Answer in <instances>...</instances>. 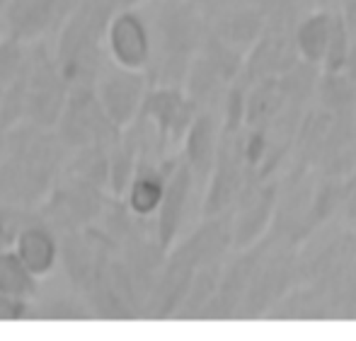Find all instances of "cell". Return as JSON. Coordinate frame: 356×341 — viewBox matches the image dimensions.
Instances as JSON below:
<instances>
[{"instance_id": "1", "label": "cell", "mask_w": 356, "mask_h": 341, "mask_svg": "<svg viewBox=\"0 0 356 341\" xmlns=\"http://www.w3.org/2000/svg\"><path fill=\"white\" fill-rule=\"evenodd\" d=\"M71 153L56 128L24 122L0 133V203L39 206L63 174Z\"/></svg>"}, {"instance_id": "2", "label": "cell", "mask_w": 356, "mask_h": 341, "mask_svg": "<svg viewBox=\"0 0 356 341\" xmlns=\"http://www.w3.org/2000/svg\"><path fill=\"white\" fill-rule=\"evenodd\" d=\"M150 24V63L145 68L150 85L184 88L189 68L202 51L209 22L192 0H150L141 5Z\"/></svg>"}, {"instance_id": "3", "label": "cell", "mask_w": 356, "mask_h": 341, "mask_svg": "<svg viewBox=\"0 0 356 341\" xmlns=\"http://www.w3.org/2000/svg\"><path fill=\"white\" fill-rule=\"evenodd\" d=\"M117 15L112 0H80L54 37V51L71 83H95L109 61L107 27Z\"/></svg>"}, {"instance_id": "4", "label": "cell", "mask_w": 356, "mask_h": 341, "mask_svg": "<svg viewBox=\"0 0 356 341\" xmlns=\"http://www.w3.org/2000/svg\"><path fill=\"white\" fill-rule=\"evenodd\" d=\"M298 283V244L264 235L257 242V262L250 278L243 319H267L269 310Z\"/></svg>"}, {"instance_id": "5", "label": "cell", "mask_w": 356, "mask_h": 341, "mask_svg": "<svg viewBox=\"0 0 356 341\" xmlns=\"http://www.w3.org/2000/svg\"><path fill=\"white\" fill-rule=\"evenodd\" d=\"M109 199H112V194L107 189L85 182V179L63 169L49 197L39 206H34V210L58 235H66L97 223Z\"/></svg>"}, {"instance_id": "6", "label": "cell", "mask_w": 356, "mask_h": 341, "mask_svg": "<svg viewBox=\"0 0 356 341\" xmlns=\"http://www.w3.org/2000/svg\"><path fill=\"white\" fill-rule=\"evenodd\" d=\"M73 83L63 73L49 39L29 44L27 122L42 128H56L68 102Z\"/></svg>"}, {"instance_id": "7", "label": "cell", "mask_w": 356, "mask_h": 341, "mask_svg": "<svg viewBox=\"0 0 356 341\" xmlns=\"http://www.w3.org/2000/svg\"><path fill=\"white\" fill-rule=\"evenodd\" d=\"M117 124L109 119L95 83H73L68 102L56 124V133L71 150L88 145H117L122 138Z\"/></svg>"}, {"instance_id": "8", "label": "cell", "mask_w": 356, "mask_h": 341, "mask_svg": "<svg viewBox=\"0 0 356 341\" xmlns=\"http://www.w3.org/2000/svg\"><path fill=\"white\" fill-rule=\"evenodd\" d=\"M202 203H204L202 184L197 182L192 167L179 155L177 167L170 174L163 203H160L158 213H155V235H158L160 244L168 252L187 230H192L199 223L194 218H202Z\"/></svg>"}, {"instance_id": "9", "label": "cell", "mask_w": 356, "mask_h": 341, "mask_svg": "<svg viewBox=\"0 0 356 341\" xmlns=\"http://www.w3.org/2000/svg\"><path fill=\"white\" fill-rule=\"evenodd\" d=\"M199 107L194 99L184 92V88H170V85H150L143 99L141 114L145 122L158 131L163 145L170 153H179L187 136L189 126L194 124Z\"/></svg>"}, {"instance_id": "10", "label": "cell", "mask_w": 356, "mask_h": 341, "mask_svg": "<svg viewBox=\"0 0 356 341\" xmlns=\"http://www.w3.org/2000/svg\"><path fill=\"white\" fill-rule=\"evenodd\" d=\"M279 179H250L230 210L233 247L248 249L269 233L277 210Z\"/></svg>"}, {"instance_id": "11", "label": "cell", "mask_w": 356, "mask_h": 341, "mask_svg": "<svg viewBox=\"0 0 356 341\" xmlns=\"http://www.w3.org/2000/svg\"><path fill=\"white\" fill-rule=\"evenodd\" d=\"M95 88H97V94L109 119L119 128H127L141 114L143 99L150 90V80L145 70H129L117 66L114 61H107L95 80Z\"/></svg>"}, {"instance_id": "12", "label": "cell", "mask_w": 356, "mask_h": 341, "mask_svg": "<svg viewBox=\"0 0 356 341\" xmlns=\"http://www.w3.org/2000/svg\"><path fill=\"white\" fill-rule=\"evenodd\" d=\"M150 24L143 8L119 10L107 27V56L117 66L129 70H145L150 63Z\"/></svg>"}, {"instance_id": "13", "label": "cell", "mask_w": 356, "mask_h": 341, "mask_svg": "<svg viewBox=\"0 0 356 341\" xmlns=\"http://www.w3.org/2000/svg\"><path fill=\"white\" fill-rule=\"evenodd\" d=\"M257 262V244L248 249H235L228 257L220 276V283L216 288L211 303L204 308V322H225V319H243L245 298H248L250 278Z\"/></svg>"}, {"instance_id": "14", "label": "cell", "mask_w": 356, "mask_h": 341, "mask_svg": "<svg viewBox=\"0 0 356 341\" xmlns=\"http://www.w3.org/2000/svg\"><path fill=\"white\" fill-rule=\"evenodd\" d=\"M298 61L300 56L293 42V29L267 27L245 56V66L238 80L245 85H252L264 78H279Z\"/></svg>"}, {"instance_id": "15", "label": "cell", "mask_w": 356, "mask_h": 341, "mask_svg": "<svg viewBox=\"0 0 356 341\" xmlns=\"http://www.w3.org/2000/svg\"><path fill=\"white\" fill-rule=\"evenodd\" d=\"M220 133H223V117L218 112H213V109H202L197 114V119H194V124L189 126L182 150H179V155L192 167L194 177L202 184L204 192H207L209 177L213 172L216 155H218V145H220Z\"/></svg>"}, {"instance_id": "16", "label": "cell", "mask_w": 356, "mask_h": 341, "mask_svg": "<svg viewBox=\"0 0 356 341\" xmlns=\"http://www.w3.org/2000/svg\"><path fill=\"white\" fill-rule=\"evenodd\" d=\"M15 252L19 254L27 269L39 278H49L61 259V235L47 225L34 210V218L19 230L15 240Z\"/></svg>"}, {"instance_id": "17", "label": "cell", "mask_w": 356, "mask_h": 341, "mask_svg": "<svg viewBox=\"0 0 356 341\" xmlns=\"http://www.w3.org/2000/svg\"><path fill=\"white\" fill-rule=\"evenodd\" d=\"M0 32L24 44L54 37L51 0H10L0 15Z\"/></svg>"}, {"instance_id": "18", "label": "cell", "mask_w": 356, "mask_h": 341, "mask_svg": "<svg viewBox=\"0 0 356 341\" xmlns=\"http://www.w3.org/2000/svg\"><path fill=\"white\" fill-rule=\"evenodd\" d=\"M34 319H47V322H85L92 319L88 303H85L83 293L71 283L47 285L42 283V290L34 298Z\"/></svg>"}, {"instance_id": "19", "label": "cell", "mask_w": 356, "mask_h": 341, "mask_svg": "<svg viewBox=\"0 0 356 341\" xmlns=\"http://www.w3.org/2000/svg\"><path fill=\"white\" fill-rule=\"evenodd\" d=\"M267 319H279V322H323V319H334L330 300L315 283H298L269 310Z\"/></svg>"}, {"instance_id": "20", "label": "cell", "mask_w": 356, "mask_h": 341, "mask_svg": "<svg viewBox=\"0 0 356 341\" xmlns=\"http://www.w3.org/2000/svg\"><path fill=\"white\" fill-rule=\"evenodd\" d=\"M289 94H286L284 80L264 78L248 85L245 92V126L250 128H267L277 122L289 107Z\"/></svg>"}, {"instance_id": "21", "label": "cell", "mask_w": 356, "mask_h": 341, "mask_svg": "<svg viewBox=\"0 0 356 341\" xmlns=\"http://www.w3.org/2000/svg\"><path fill=\"white\" fill-rule=\"evenodd\" d=\"M334 17H337V13H332V10H313V13H308L296 24L293 42L296 49H298L300 61L323 70L325 56H327L330 49V39H332Z\"/></svg>"}, {"instance_id": "22", "label": "cell", "mask_w": 356, "mask_h": 341, "mask_svg": "<svg viewBox=\"0 0 356 341\" xmlns=\"http://www.w3.org/2000/svg\"><path fill=\"white\" fill-rule=\"evenodd\" d=\"M313 104L327 109L334 117H356V85L344 70H339V73L323 70L318 88H315Z\"/></svg>"}, {"instance_id": "23", "label": "cell", "mask_w": 356, "mask_h": 341, "mask_svg": "<svg viewBox=\"0 0 356 341\" xmlns=\"http://www.w3.org/2000/svg\"><path fill=\"white\" fill-rule=\"evenodd\" d=\"M42 290V278L27 269L15 247L0 252V293L34 300Z\"/></svg>"}, {"instance_id": "24", "label": "cell", "mask_w": 356, "mask_h": 341, "mask_svg": "<svg viewBox=\"0 0 356 341\" xmlns=\"http://www.w3.org/2000/svg\"><path fill=\"white\" fill-rule=\"evenodd\" d=\"M225 262H228V259H223V262L207 264V267L199 269L197 276H194V281H192V285H189L187 298H184L182 308H179V313H177V317H175V319L189 322V319H199V317H202L204 308L211 303L216 288H218V283H220V276H223Z\"/></svg>"}, {"instance_id": "25", "label": "cell", "mask_w": 356, "mask_h": 341, "mask_svg": "<svg viewBox=\"0 0 356 341\" xmlns=\"http://www.w3.org/2000/svg\"><path fill=\"white\" fill-rule=\"evenodd\" d=\"M114 145H88V148L73 150L66 165V172L75 177L92 182L109 192V158Z\"/></svg>"}, {"instance_id": "26", "label": "cell", "mask_w": 356, "mask_h": 341, "mask_svg": "<svg viewBox=\"0 0 356 341\" xmlns=\"http://www.w3.org/2000/svg\"><path fill=\"white\" fill-rule=\"evenodd\" d=\"M27 90H29V56L24 68L19 70V75L13 80V85L5 92L3 107H0V133L27 122Z\"/></svg>"}, {"instance_id": "27", "label": "cell", "mask_w": 356, "mask_h": 341, "mask_svg": "<svg viewBox=\"0 0 356 341\" xmlns=\"http://www.w3.org/2000/svg\"><path fill=\"white\" fill-rule=\"evenodd\" d=\"M27 56H29V44L0 32V107H3L8 88L19 75V70L24 68V63H27Z\"/></svg>"}, {"instance_id": "28", "label": "cell", "mask_w": 356, "mask_h": 341, "mask_svg": "<svg viewBox=\"0 0 356 341\" xmlns=\"http://www.w3.org/2000/svg\"><path fill=\"white\" fill-rule=\"evenodd\" d=\"M354 37L349 32L347 22L342 19V15L337 13L334 17V29H332V39H330V49H327V56H325V63H323V70L327 73H339L347 66L349 56L354 51Z\"/></svg>"}, {"instance_id": "29", "label": "cell", "mask_w": 356, "mask_h": 341, "mask_svg": "<svg viewBox=\"0 0 356 341\" xmlns=\"http://www.w3.org/2000/svg\"><path fill=\"white\" fill-rule=\"evenodd\" d=\"M34 218V208L15 203H0V252L15 247L19 230Z\"/></svg>"}, {"instance_id": "30", "label": "cell", "mask_w": 356, "mask_h": 341, "mask_svg": "<svg viewBox=\"0 0 356 341\" xmlns=\"http://www.w3.org/2000/svg\"><path fill=\"white\" fill-rule=\"evenodd\" d=\"M34 319V300L0 293V322H27Z\"/></svg>"}, {"instance_id": "31", "label": "cell", "mask_w": 356, "mask_h": 341, "mask_svg": "<svg viewBox=\"0 0 356 341\" xmlns=\"http://www.w3.org/2000/svg\"><path fill=\"white\" fill-rule=\"evenodd\" d=\"M78 3L80 0H51V5H54V37L58 34V29L63 27V22H66L68 15L73 13Z\"/></svg>"}, {"instance_id": "32", "label": "cell", "mask_w": 356, "mask_h": 341, "mask_svg": "<svg viewBox=\"0 0 356 341\" xmlns=\"http://www.w3.org/2000/svg\"><path fill=\"white\" fill-rule=\"evenodd\" d=\"M339 15H342V19L347 22L349 32H352V37L356 42V0H344L342 8H339Z\"/></svg>"}, {"instance_id": "33", "label": "cell", "mask_w": 356, "mask_h": 341, "mask_svg": "<svg viewBox=\"0 0 356 341\" xmlns=\"http://www.w3.org/2000/svg\"><path fill=\"white\" fill-rule=\"evenodd\" d=\"M315 10H332V13H339L344 0H313Z\"/></svg>"}, {"instance_id": "34", "label": "cell", "mask_w": 356, "mask_h": 341, "mask_svg": "<svg viewBox=\"0 0 356 341\" xmlns=\"http://www.w3.org/2000/svg\"><path fill=\"white\" fill-rule=\"evenodd\" d=\"M192 3H197V5H199V8H202V10H207L209 5L213 3V0H192Z\"/></svg>"}, {"instance_id": "35", "label": "cell", "mask_w": 356, "mask_h": 341, "mask_svg": "<svg viewBox=\"0 0 356 341\" xmlns=\"http://www.w3.org/2000/svg\"><path fill=\"white\" fill-rule=\"evenodd\" d=\"M10 0H0V15H3V10H5V5H8Z\"/></svg>"}, {"instance_id": "36", "label": "cell", "mask_w": 356, "mask_h": 341, "mask_svg": "<svg viewBox=\"0 0 356 341\" xmlns=\"http://www.w3.org/2000/svg\"><path fill=\"white\" fill-rule=\"evenodd\" d=\"M354 140H356V119H354Z\"/></svg>"}, {"instance_id": "37", "label": "cell", "mask_w": 356, "mask_h": 341, "mask_svg": "<svg viewBox=\"0 0 356 341\" xmlns=\"http://www.w3.org/2000/svg\"><path fill=\"white\" fill-rule=\"evenodd\" d=\"M349 228H352V230H354V233H356V223H354V225H349Z\"/></svg>"}]
</instances>
